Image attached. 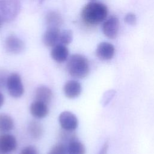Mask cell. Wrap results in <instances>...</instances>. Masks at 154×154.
Here are the masks:
<instances>
[{"label": "cell", "mask_w": 154, "mask_h": 154, "mask_svg": "<svg viewBox=\"0 0 154 154\" xmlns=\"http://www.w3.org/2000/svg\"><path fill=\"white\" fill-rule=\"evenodd\" d=\"M108 14V8L103 3L91 1L87 4L81 11L84 22L89 25H96L104 21Z\"/></svg>", "instance_id": "1"}, {"label": "cell", "mask_w": 154, "mask_h": 154, "mask_svg": "<svg viewBox=\"0 0 154 154\" xmlns=\"http://www.w3.org/2000/svg\"><path fill=\"white\" fill-rule=\"evenodd\" d=\"M67 70L69 75L75 78H84L90 72L88 61L82 55H72L67 61Z\"/></svg>", "instance_id": "2"}, {"label": "cell", "mask_w": 154, "mask_h": 154, "mask_svg": "<svg viewBox=\"0 0 154 154\" xmlns=\"http://www.w3.org/2000/svg\"><path fill=\"white\" fill-rule=\"evenodd\" d=\"M20 0H0V16L3 20L11 21L20 10Z\"/></svg>", "instance_id": "3"}, {"label": "cell", "mask_w": 154, "mask_h": 154, "mask_svg": "<svg viewBox=\"0 0 154 154\" xmlns=\"http://www.w3.org/2000/svg\"><path fill=\"white\" fill-rule=\"evenodd\" d=\"M5 86L9 94L13 97L19 98L24 93V87L21 77L17 73H12L8 76Z\"/></svg>", "instance_id": "4"}, {"label": "cell", "mask_w": 154, "mask_h": 154, "mask_svg": "<svg viewBox=\"0 0 154 154\" xmlns=\"http://www.w3.org/2000/svg\"><path fill=\"white\" fill-rule=\"evenodd\" d=\"M17 147V141L14 135L7 133L0 134V154H10Z\"/></svg>", "instance_id": "5"}, {"label": "cell", "mask_w": 154, "mask_h": 154, "mask_svg": "<svg viewBox=\"0 0 154 154\" xmlns=\"http://www.w3.org/2000/svg\"><path fill=\"white\" fill-rule=\"evenodd\" d=\"M103 34L110 39H114L117 36L119 30V20L116 16H111L105 19L102 26Z\"/></svg>", "instance_id": "6"}, {"label": "cell", "mask_w": 154, "mask_h": 154, "mask_svg": "<svg viewBox=\"0 0 154 154\" xmlns=\"http://www.w3.org/2000/svg\"><path fill=\"white\" fill-rule=\"evenodd\" d=\"M58 122L61 129L67 131H75L78 126L76 116L70 111H65L60 113Z\"/></svg>", "instance_id": "7"}, {"label": "cell", "mask_w": 154, "mask_h": 154, "mask_svg": "<svg viewBox=\"0 0 154 154\" xmlns=\"http://www.w3.org/2000/svg\"><path fill=\"white\" fill-rule=\"evenodd\" d=\"M115 54L114 45L109 42L100 43L96 49V55L98 58L103 61L111 60Z\"/></svg>", "instance_id": "8"}, {"label": "cell", "mask_w": 154, "mask_h": 154, "mask_svg": "<svg viewBox=\"0 0 154 154\" xmlns=\"http://www.w3.org/2000/svg\"><path fill=\"white\" fill-rule=\"evenodd\" d=\"M25 45L22 40L15 35L8 36L5 41V48L11 54H19L24 49Z\"/></svg>", "instance_id": "9"}, {"label": "cell", "mask_w": 154, "mask_h": 154, "mask_svg": "<svg viewBox=\"0 0 154 154\" xmlns=\"http://www.w3.org/2000/svg\"><path fill=\"white\" fill-rule=\"evenodd\" d=\"M82 91V86L76 80L67 81L63 86V92L69 99H75L78 97Z\"/></svg>", "instance_id": "10"}, {"label": "cell", "mask_w": 154, "mask_h": 154, "mask_svg": "<svg viewBox=\"0 0 154 154\" xmlns=\"http://www.w3.org/2000/svg\"><path fill=\"white\" fill-rule=\"evenodd\" d=\"M60 31L57 27H48L43 37V43L48 47H54L59 43Z\"/></svg>", "instance_id": "11"}, {"label": "cell", "mask_w": 154, "mask_h": 154, "mask_svg": "<svg viewBox=\"0 0 154 154\" xmlns=\"http://www.w3.org/2000/svg\"><path fill=\"white\" fill-rule=\"evenodd\" d=\"M31 114L36 119H43L49 113L48 104L41 101L35 100L29 106Z\"/></svg>", "instance_id": "12"}, {"label": "cell", "mask_w": 154, "mask_h": 154, "mask_svg": "<svg viewBox=\"0 0 154 154\" xmlns=\"http://www.w3.org/2000/svg\"><path fill=\"white\" fill-rule=\"evenodd\" d=\"M51 55L55 61L63 63L68 58L69 50L66 45H57L52 48Z\"/></svg>", "instance_id": "13"}, {"label": "cell", "mask_w": 154, "mask_h": 154, "mask_svg": "<svg viewBox=\"0 0 154 154\" xmlns=\"http://www.w3.org/2000/svg\"><path fill=\"white\" fill-rule=\"evenodd\" d=\"M52 90L47 86L41 85L37 87L34 93L35 100L41 101L48 105L52 99Z\"/></svg>", "instance_id": "14"}, {"label": "cell", "mask_w": 154, "mask_h": 154, "mask_svg": "<svg viewBox=\"0 0 154 154\" xmlns=\"http://www.w3.org/2000/svg\"><path fill=\"white\" fill-rule=\"evenodd\" d=\"M14 126L13 119L8 114H0V132L7 133L11 131Z\"/></svg>", "instance_id": "15"}, {"label": "cell", "mask_w": 154, "mask_h": 154, "mask_svg": "<svg viewBox=\"0 0 154 154\" xmlns=\"http://www.w3.org/2000/svg\"><path fill=\"white\" fill-rule=\"evenodd\" d=\"M28 131L30 136L34 139L40 138L43 133L42 125L37 121L32 120L28 126Z\"/></svg>", "instance_id": "16"}, {"label": "cell", "mask_w": 154, "mask_h": 154, "mask_svg": "<svg viewBox=\"0 0 154 154\" xmlns=\"http://www.w3.org/2000/svg\"><path fill=\"white\" fill-rule=\"evenodd\" d=\"M67 154H85V146L78 139L67 144Z\"/></svg>", "instance_id": "17"}, {"label": "cell", "mask_w": 154, "mask_h": 154, "mask_svg": "<svg viewBox=\"0 0 154 154\" xmlns=\"http://www.w3.org/2000/svg\"><path fill=\"white\" fill-rule=\"evenodd\" d=\"M46 23L48 27H57L61 23V18L59 14L54 11H51L46 16Z\"/></svg>", "instance_id": "18"}, {"label": "cell", "mask_w": 154, "mask_h": 154, "mask_svg": "<svg viewBox=\"0 0 154 154\" xmlns=\"http://www.w3.org/2000/svg\"><path fill=\"white\" fill-rule=\"evenodd\" d=\"M60 138L63 143L69 144L70 142L77 140V136L74 131H67L61 129L60 132Z\"/></svg>", "instance_id": "19"}, {"label": "cell", "mask_w": 154, "mask_h": 154, "mask_svg": "<svg viewBox=\"0 0 154 154\" xmlns=\"http://www.w3.org/2000/svg\"><path fill=\"white\" fill-rule=\"evenodd\" d=\"M73 39V33L71 30L65 29L60 31L58 45H67L70 43Z\"/></svg>", "instance_id": "20"}, {"label": "cell", "mask_w": 154, "mask_h": 154, "mask_svg": "<svg viewBox=\"0 0 154 154\" xmlns=\"http://www.w3.org/2000/svg\"><path fill=\"white\" fill-rule=\"evenodd\" d=\"M48 154H67V146L62 142L58 143L51 149Z\"/></svg>", "instance_id": "21"}, {"label": "cell", "mask_w": 154, "mask_h": 154, "mask_svg": "<svg viewBox=\"0 0 154 154\" xmlns=\"http://www.w3.org/2000/svg\"><path fill=\"white\" fill-rule=\"evenodd\" d=\"M116 93V91L114 90H109L103 94L102 99V104L103 106H106L110 102L114 97Z\"/></svg>", "instance_id": "22"}, {"label": "cell", "mask_w": 154, "mask_h": 154, "mask_svg": "<svg viewBox=\"0 0 154 154\" xmlns=\"http://www.w3.org/2000/svg\"><path fill=\"white\" fill-rule=\"evenodd\" d=\"M125 22L130 25H134L137 22L136 15L133 13H128L125 16Z\"/></svg>", "instance_id": "23"}, {"label": "cell", "mask_w": 154, "mask_h": 154, "mask_svg": "<svg viewBox=\"0 0 154 154\" xmlns=\"http://www.w3.org/2000/svg\"><path fill=\"white\" fill-rule=\"evenodd\" d=\"M20 154H38V152L34 146H28L21 150Z\"/></svg>", "instance_id": "24"}, {"label": "cell", "mask_w": 154, "mask_h": 154, "mask_svg": "<svg viewBox=\"0 0 154 154\" xmlns=\"http://www.w3.org/2000/svg\"><path fill=\"white\" fill-rule=\"evenodd\" d=\"M8 76L5 72L0 70V88L4 87V85H6V81Z\"/></svg>", "instance_id": "25"}, {"label": "cell", "mask_w": 154, "mask_h": 154, "mask_svg": "<svg viewBox=\"0 0 154 154\" xmlns=\"http://www.w3.org/2000/svg\"><path fill=\"white\" fill-rule=\"evenodd\" d=\"M108 147H109V144L108 141H106L102 146V147L100 148L98 154H107L108 152Z\"/></svg>", "instance_id": "26"}, {"label": "cell", "mask_w": 154, "mask_h": 154, "mask_svg": "<svg viewBox=\"0 0 154 154\" xmlns=\"http://www.w3.org/2000/svg\"><path fill=\"white\" fill-rule=\"evenodd\" d=\"M4 102V96L2 93L0 92V108L3 105Z\"/></svg>", "instance_id": "27"}, {"label": "cell", "mask_w": 154, "mask_h": 154, "mask_svg": "<svg viewBox=\"0 0 154 154\" xmlns=\"http://www.w3.org/2000/svg\"><path fill=\"white\" fill-rule=\"evenodd\" d=\"M2 21H3V19L0 16V29L1 28V26H2Z\"/></svg>", "instance_id": "28"}, {"label": "cell", "mask_w": 154, "mask_h": 154, "mask_svg": "<svg viewBox=\"0 0 154 154\" xmlns=\"http://www.w3.org/2000/svg\"><path fill=\"white\" fill-rule=\"evenodd\" d=\"M91 1H94V0H91Z\"/></svg>", "instance_id": "29"}]
</instances>
